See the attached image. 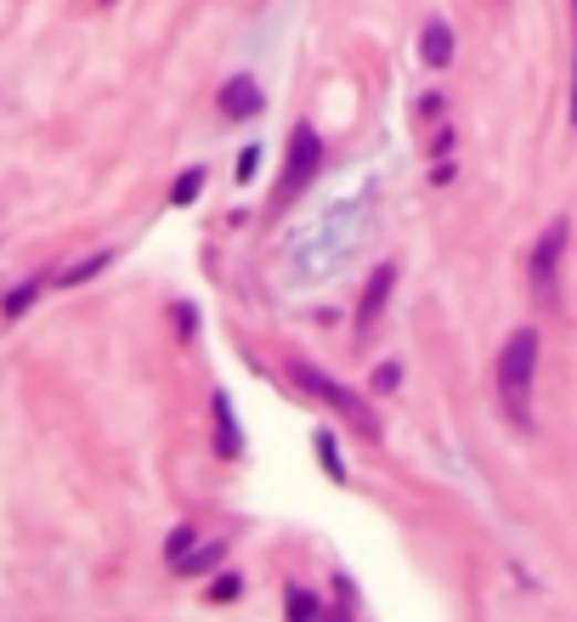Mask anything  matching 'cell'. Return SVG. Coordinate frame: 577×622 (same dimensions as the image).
<instances>
[{"label":"cell","instance_id":"cell-1","mask_svg":"<svg viewBox=\"0 0 577 622\" xmlns=\"http://www.w3.org/2000/svg\"><path fill=\"white\" fill-rule=\"evenodd\" d=\"M538 351H544L538 328H515L510 340H504V351H499V397H504V408H510V419H515V424H526V402H533Z\"/></svg>","mask_w":577,"mask_h":622},{"label":"cell","instance_id":"cell-2","mask_svg":"<svg viewBox=\"0 0 577 622\" xmlns=\"http://www.w3.org/2000/svg\"><path fill=\"white\" fill-rule=\"evenodd\" d=\"M288 373H295V386H301V391L323 397V402H328L334 413H340L346 424H357V436L379 442V419H374V408H368V402H357V391H346V386H334V379H328L323 368H312V362H288Z\"/></svg>","mask_w":577,"mask_h":622},{"label":"cell","instance_id":"cell-3","mask_svg":"<svg viewBox=\"0 0 577 622\" xmlns=\"http://www.w3.org/2000/svg\"><path fill=\"white\" fill-rule=\"evenodd\" d=\"M317 165H323V136L312 130V125H295L288 130V154H283V176H277V210H288L306 187H312V176H317Z\"/></svg>","mask_w":577,"mask_h":622},{"label":"cell","instance_id":"cell-4","mask_svg":"<svg viewBox=\"0 0 577 622\" xmlns=\"http://www.w3.org/2000/svg\"><path fill=\"white\" fill-rule=\"evenodd\" d=\"M566 238H571V221L566 215H555L544 232H538V244H533V295L544 301V306H555V277H560V250H566Z\"/></svg>","mask_w":577,"mask_h":622},{"label":"cell","instance_id":"cell-5","mask_svg":"<svg viewBox=\"0 0 577 622\" xmlns=\"http://www.w3.org/2000/svg\"><path fill=\"white\" fill-rule=\"evenodd\" d=\"M261 108H266V91H261L250 74H238V80L221 85V114H227V119H255Z\"/></svg>","mask_w":577,"mask_h":622},{"label":"cell","instance_id":"cell-6","mask_svg":"<svg viewBox=\"0 0 577 622\" xmlns=\"http://www.w3.org/2000/svg\"><path fill=\"white\" fill-rule=\"evenodd\" d=\"M210 408H216V447H221V458H238V453H244V430H238L232 397H227V391H216V397H210Z\"/></svg>","mask_w":577,"mask_h":622},{"label":"cell","instance_id":"cell-7","mask_svg":"<svg viewBox=\"0 0 577 622\" xmlns=\"http://www.w3.org/2000/svg\"><path fill=\"white\" fill-rule=\"evenodd\" d=\"M391 289H397V266L385 261V266H374L368 289H363V301H357V323H374V317L385 312V301H391Z\"/></svg>","mask_w":577,"mask_h":622},{"label":"cell","instance_id":"cell-8","mask_svg":"<svg viewBox=\"0 0 577 622\" xmlns=\"http://www.w3.org/2000/svg\"><path fill=\"white\" fill-rule=\"evenodd\" d=\"M453 52H459V45H453V29H448L442 18H430L424 34H419V57H424V68H448Z\"/></svg>","mask_w":577,"mask_h":622},{"label":"cell","instance_id":"cell-9","mask_svg":"<svg viewBox=\"0 0 577 622\" xmlns=\"http://www.w3.org/2000/svg\"><path fill=\"white\" fill-rule=\"evenodd\" d=\"M283 611H288V616H295V622H312V616H317L323 605H317V594H312V589H301V583H288V589H283Z\"/></svg>","mask_w":577,"mask_h":622},{"label":"cell","instance_id":"cell-10","mask_svg":"<svg viewBox=\"0 0 577 622\" xmlns=\"http://www.w3.org/2000/svg\"><path fill=\"white\" fill-rule=\"evenodd\" d=\"M221 555H227L221 544H199V549H192L187 560H176V571H187V578H199V571H216V566H221Z\"/></svg>","mask_w":577,"mask_h":622},{"label":"cell","instance_id":"cell-11","mask_svg":"<svg viewBox=\"0 0 577 622\" xmlns=\"http://www.w3.org/2000/svg\"><path fill=\"white\" fill-rule=\"evenodd\" d=\"M317 458L328 470V482H346V464H340V442H334V430H317Z\"/></svg>","mask_w":577,"mask_h":622},{"label":"cell","instance_id":"cell-12","mask_svg":"<svg viewBox=\"0 0 577 622\" xmlns=\"http://www.w3.org/2000/svg\"><path fill=\"white\" fill-rule=\"evenodd\" d=\"M204 193V170H181V181L170 187V204H192Z\"/></svg>","mask_w":577,"mask_h":622},{"label":"cell","instance_id":"cell-13","mask_svg":"<svg viewBox=\"0 0 577 622\" xmlns=\"http://www.w3.org/2000/svg\"><path fill=\"white\" fill-rule=\"evenodd\" d=\"M192 549H199V533H192V526H176V533L165 538V555H170V566H176V560H187Z\"/></svg>","mask_w":577,"mask_h":622},{"label":"cell","instance_id":"cell-14","mask_svg":"<svg viewBox=\"0 0 577 622\" xmlns=\"http://www.w3.org/2000/svg\"><path fill=\"white\" fill-rule=\"evenodd\" d=\"M114 255H91V261H80V266H69L63 272V289H74V283H85V277H96V272H103Z\"/></svg>","mask_w":577,"mask_h":622},{"label":"cell","instance_id":"cell-15","mask_svg":"<svg viewBox=\"0 0 577 622\" xmlns=\"http://www.w3.org/2000/svg\"><path fill=\"white\" fill-rule=\"evenodd\" d=\"M368 386H374L379 397H391V391L402 386V368H397V362H379V368H374V379H368Z\"/></svg>","mask_w":577,"mask_h":622},{"label":"cell","instance_id":"cell-16","mask_svg":"<svg viewBox=\"0 0 577 622\" xmlns=\"http://www.w3.org/2000/svg\"><path fill=\"white\" fill-rule=\"evenodd\" d=\"M238 589H244V578H238V571H221V578L210 583V600H238Z\"/></svg>","mask_w":577,"mask_h":622},{"label":"cell","instance_id":"cell-17","mask_svg":"<svg viewBox=\"0 0 577 622\" xmlns=\"http://www.w3.org/2000/svg\"><path fill=\"white\" fill-rule=\"evenodd\" d=\"M34 295H40V283H23V289H12V295H7V317L29 312V306H34Z\"/></svg>","mask_w":577,"mask_h":622},{"label":"cell","instance_id":"cell-18","mask_svg":"<svg viewBox=\"0 0 577 622\" xmlns=\"http://www.w3.org/2000/svg\"><path fill=\"white\" fill-rule=\"evenodd\" d=\"M255 170H261V148H244L238 154V181H255Z\"/></svg>","mask_w":577,"mask_h":622},{"label":"cell","instance_id":"cell-19","mask_svg":"<svg viewBox=\"0 0 577 622\" xmlns=\"http://www.w3.org/2000/svg\"><path fill=\"white\" fill-rule=\"evenodd\" d=\"M571 40H577V18H571ZM571 125H577V52H571Z\"/></svg>","mask_w":577,"mask_h":622}]
</instances>
